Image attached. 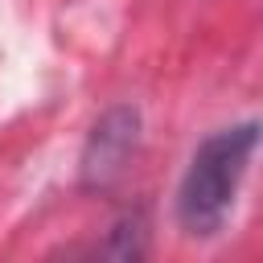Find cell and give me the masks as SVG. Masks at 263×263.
<instances>
[{"label": "cell", "instance_id": "6da1fadb", "mask_svg": "<svg viewBox=\"0 0 263 263\" xmlns=\"http://www.w3.org/2000/svg\"><path fill=\"white\" fill-rule=\"evenodd\" d=\"M255 148H259V123H234L201 140L177 189V218L185 234L210 238L222 230Z\"/></svg>", "mask_w": 263, "mask_h": 263}, {"label": "cell", "instance_id": "7a4b0ae2", "mask_svg": "<svg viewBox=\"0 0 263 263\" xmlns=\"http://www.w3.org/2000/svg\"><path fill=\"white\" fill-rule=\"evenodd\" d=\"M140 144V111L136 107H111L82 148V185L86 189H111Z\"/></svg>", "mask_w": 263, "mask_h": 263}]
</instances>
